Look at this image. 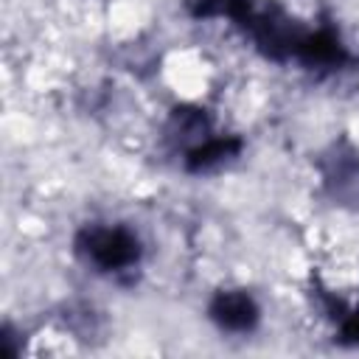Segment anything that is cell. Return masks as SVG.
<instances>
[{
    "label": "cell",
    "instance_id": "1",
    "mask_svg": "<svg viewBox=\"0 0 359 359\" xmlns=\"http://www.w3.org/2000/svg\"><path fill=\"white\" fill-rule=\"evenodd\" d=\"M76 250L107 272L126 269L140 258V241L126 227H84L76 236Z\"/></svg>",
    "mask_w": 359,
    "mask_h": 359
},
{
    "label": "cell",
    "instance_id": "3",
    "mask_svg": "<svg viewBox=\"0 0 359 359\" xmlns=\"http://www.w3.org/2000/svg\"><path fill=\"white\" fill-rule=\"evenodd\" d=\"M238 140L236 137H213V140H205L199 146H194L185 157V168L188 171H205V168H213L216 163L233 157L238 151Z\"/></svg>",
    "mask_w": 359,
    "mask_h": 359
},
{
    "label": "cell",
    "instance_id": "4",
    "mask_svg": "<svg viewBox=\"0 0 359 359\" xmlns=\"http://www.w3.org/2000/svg\"><path fill=\"white\" fill-rule=\"evenodd\" d=\"M342 334H345V339H351V342H359V311H356V314H351V317L345 320V325H342Z\"/></svg>",
    "mask_w": 359,
    "mask_h": 359
},
{
    "label": "cell",
    "instance_id": "2",
    "mask_svg": "<svg viewBox=\"0 0 359 359\" xmlns=\"http://www.w3.org/2000/svg\"><path fill=\"white\" fill-rule=\"evenodd\" d=\"M210 320L224 331H252L261 311L247 292H219L210 300Z\"/></svg>",
    "mask_w": 359,
    "mask_h": 359
}]
</instances>
